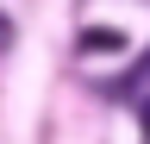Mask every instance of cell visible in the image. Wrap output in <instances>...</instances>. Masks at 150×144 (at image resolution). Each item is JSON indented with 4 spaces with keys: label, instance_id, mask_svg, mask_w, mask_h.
<instances>
[{
    "label": "cell",
    "instance_id": "1",
    "mask_svg": "<svg viewBox=\"0 0 150 144\" xmlns=\"http://www.w3.org/2000/svg\"><path fill=\"white\" fill-rule=\"evenodd\" d=\"M75 50H81V57H119V50H125V31H112V25H88L81 38H75Z\"/></svg>",
    "mask_w": 150,
    "mask_h": 144
},
{
    "label": "cell",
    "instance_id": "3",
    "mask_svg": "<svg viewBox=\"0 0 150 144\" xmlns=\"http://www.w3.org/2000/svg\"><path fill=\"white\" fill-rule=\"evenodd\" d=\"M144 132H150V100H144Z\"/></svg>",
    "mask_w": 150,
    "mask_h": 144
},
{
    "label": "cell",
    "instance_id": "2",
    "mask_svg": "<svg viewBox=\"0 0 150 144\" xmlns=\"http://www.w3.org/2000/svg\"><path fill=\"white\" fill-rule=\"evenodd\" d=\"M6 44H13V19L0 13V50H6Z\"/></svg>",
    "mask_w": 150,
    "mask_h": 144
}]
</instances>
